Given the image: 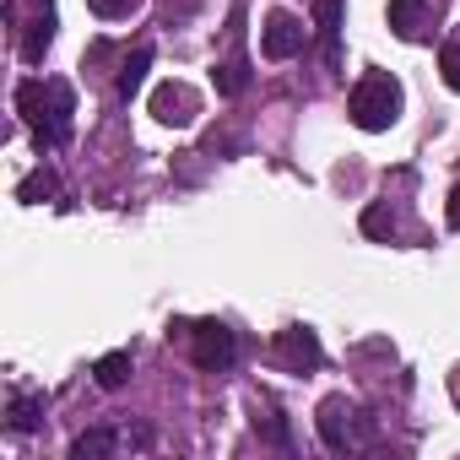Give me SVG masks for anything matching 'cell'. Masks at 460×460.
I'll use <instances>...</instances> for the list:
<instances>
[{"instance_id":"cell-12","label":"cell","mask_w":460,"mask_h":460,"mask_svg":"<svg viewBox=\"0 0 460 460\" xmlns=\"http://www.w3.org/2000/svg\"><path fill=\"white\" fill-rule=\"evenodd\" d=\"M119 449V433L114 428H93V433H82L76 444H71V460H103V455H114Z\"/></svg>"},{"instance_id":"cell-6","label":"cell","mask_w":460,"mask_h":460,"mask_svg":"<svg viewBox=\"0 0 460 460\" xmlns=\"http://www.w3.org/2000/svg\"><path fill=\"white\" fill-rule=\"evenodd\" d=\"M271 352H277V363L282 368H293V374H304V368H320V336L314 331H304V325H288V331H277V341H271Z\"/></svg>"},{"instance_id":"cell-15","label":"cell","mask_w":460,"mask_h":460,"mask_svg":"<svg viewBox=\"0 0 460 460\" xmlns=\"http://www.w3.org/2000/svg\"><path fill=\"white\" fill-rule=\"evenodd\" d=\"M93 374H98V385H103V390H119V385L130 379V352H109V358H98V368H93Z\"/></svg>"},{"instance_id":"cell-14","label":"cell","mask_w":460,"mask_h":460,"mask_svg":"<svg viewBox=\"0 0 460 460\" xmlns=\"http://www.w3.org/2000/svg\"><path fill=\"white\" fill-rule=\"evenodd\" d=\"M55 190H60V184H55V173H49V168H33V173H28V179L17 184V200H28V206H39V200H49Z\"/></svg>"},{"instance_id":"cell-4","label":"cell","mask_w":460,"mask_h":460,"mask_svg":"<svg viewBox=\"0 0 460 460\" xmlns=\"http://www.w3.org/2000/svg\"><path fill=\"white\" fill-rule=\"evenodd\" d=\"M314 428H320V444H325V449L347 455V449L358 444V406H352L347 395H331V401H320Z\"/></svg>"},{"instance_id":"cell-18","label":"cell","mask_w":460,"mask_h":460,"mask_svg":"<svg viewBox=\"0 0 460 460\" xmlns=\"http://www.w3.org/2000/svg\"><path fill=\"white\" fill-rule=\"evenodd\" d=\"M217 93H244V66H217Z\"/></svg>"},{"instance_id":"cell-17","label":"cell","mask_w":460,"mask_h":460,"mask_svg":"<svg viewBox=\"0 0 460 460\" xmlns=\"http://www.w3.org/2000/svg\"><path fill=\"white\" fill-rule=\"evenodd\" d=\"M93 6V17H103V22H125L130 12H141V0H87Z\"/></svg>"},{"instance_id":"cell-13","label":"cell","mask_w":460,"mask_h":460,"mask_svg":"<svg viewBox=\"0 0 460 460\" xmlns=\"http://www.w3.org/2000/svg\"><path fill=\"white\" fill-rule=\"evenodd\" d=\"M49 44H55V17L44 12V17L28 28V39H22V60H28V66H39V60L49 55Z\"/></svg>"},{"instance_id":"cell-8","label":"cell","mask_w":460,"mask_h":460,"mask_svg":"<svg viewBox=\"0 0 460 460\" xmlns=\"http://www.w3.org/2000/svg\"><path fill=\"white\" fill-rule=\"evenodd\" d=\"M195 114H200V98H195L190 82H163V87L152 93V119H163V125H190Z\"/></svg>"},{"instance_id":"cell-10","label":"cell","mask_w":460,"mask_h":460,"mask_svg":"<svg viewBox=\"0 0 460 460\" xmlns=\"http://www.w3.org/2000/svg\"><path fill=\"white\" fill-rule=\"evenodd\" d=\"M320 39H325V60L336 71L341 66V0H320Z\"/></svg>"},{"instance_id":"cell-19","label":"cell","mask_w":460,"mask_h":460,"mask_svg":"<svg viewBox=\"0 0 460 460\" xmlns=\"http://www.w3.org/2000/svg\"><path fill=\"white\" fill-rule=\"evenodd\" d=\"M390 227H395V222H390V211H385V206H368V211H363V234H374V239H379V234H390Z\"/></svg>"},{"instance_id":"cell-9","label":"cell","mask_w":460,"mask_h":460,"mask_svg":"<svg viewBox=\"0 0 460 460\" xmlns=\"http://www.w3.org/2000/svg\"><path fill=\"white\" fill-rule=\"evenodd\" d=\"M6 417H12V422H6L12 433H33V428L44 422V395L17 390V395H12V406H6Z\"/></svg>"},{"instance_id":"cell-3","label":"cell","mask_w":460,"mask_h":460,"mask_svg":"<svg viewBox=\"0 0 460 460\" xmlns=\"http://www.w3.org/2000/svg\"><path fill=\"white\" fill-rule=\"evenodd\" d=\"M190 352H195V368L227 374V368H234V358H239V336L227 331L222 320H200V325L190 331Z\"/></svg>"},{"instance_id":"cell-7","label":"cell","mask_w":460,"mask_h":460,"mask_svg":"<svg viewBox=\"0 0 460 460\" xmlns=\"http://www.w3.org/2000/svg\"><path fill=\"white\" fill-rule=\"evenodd\" d=\"M390 28H395V39H406V44H422L428 39V28H433V17H438V0H390Z\"/></svg>"},{"instance_id":"cell-5","label":"cell","mask_w":460,"mask_h":460,"mask_svg":"<svg viewBox=\"0 0 460 460\" xmlns=\"http://www.w3.org/2000/svg\"><path fill=\"white\" fill-rule=\"evenodd\" d=\"M304 44H309L304 17H293V12H271L266 17V28H261V55L266 60H293Z\"/></svg>"},{"instance_id":"cell-1","label":"cell","mask_w":460,"mask_h":460,"mask_svg":"<svg viewBox=\"0 0 460 460\" xmlns=\"http://www.w3.org/2000/svg\"><path fill=\"white\" fill-rule=\"evenodd\" d=\"M17 109H22V119H28L39 152H55V146L71 141V119H76V93H71V82H39V76H33V82L17 87Z\"/></svg>"},{"instance_id":"cell-2","label":"cell","mask_w":460,"mask_h":460,"mask_svg":"<svg viewBox=\"0 0 460 460\" xmlns=\"http://www.w3.org/2000/svg\"><path fill=\"white\" fill-rule=\"evenodd\" d=\"M401 103L406 98H401V82L390 71H363L352 98H347V114H352L358 130H390L401 119Z\"/></svg>"},{"instance_id":"cell-20","label":"cell","mask_w":460,"mask_h":460,"mask_svg":"<svg viewBox=\"0 0 460 460\" xmlns=\"http://www.w3.org/2000/svg\"><path fill=\"white\" fill-rule=\"evenodd\" d=\"M444 217H449V227H460V190L449 195V206H444Z\"/></svg>"},{"instance_id":"cell-11","label":"cell","mask_w":460,"mask_h":460,"mask_svg":"<svg viewBox=\"0 0 460 460\" xmlns=\"http://www.w3.org/2000/svg\"><path fill=\"white\" fill-rule=\"evenodd\" d=\"M146 66H152V44H136V49H130V60L119 66V82H114V87H119V98H136V93H141Z\"/></svg>"},{"instance_id":"cell-16","label":"cell","mask_w":460,"mask_h":460,"mask_svg":"<svg viewBox=\"0 0 460 460\" xmlns=\"http://www.w3.org/2000/svg\"><path fill=\"white\" fill-rule=\"evenodd\" d=\"M438 71H444V82H449V93H460V33L438 49Z\"/></svg>"}]
</instances>
